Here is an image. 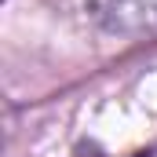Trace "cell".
<instances>
[{"instance_id":"6da1fadb","label":"cell","mask_w":157,"mask_h":157,"mask_svg":"<svg viewBox=\"0 0 157 157\" xmlns=\"http://www.w3.org/2000/svg\"><path fill=\"white\" fill-rule=\"evenodd\" d=\"M95 22L110 33H154L157 29V0H88Z\"/></svg>"}]
</instances>
